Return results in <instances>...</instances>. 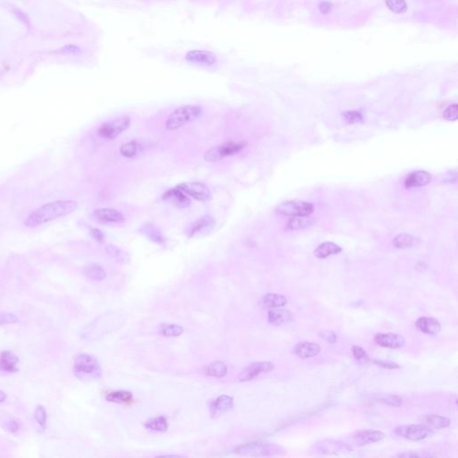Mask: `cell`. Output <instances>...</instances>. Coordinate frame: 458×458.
Masks as SVG:
<instances>
[{"label": "cell", "instance_id": "obj_1", "mask_svg": "<svg viewBox=\"0 0 458 458\" xmlns=\"http://www.w3.org/2000/svg\"><path fill=\"white\" fill-rule=\"evenodd\" d=\"M78 204L75 201H56L42 206L33 211L24 221V225L30 228H37L49 221L66 217L77 209Z\"/></svg>", "mask_w": 458, "mask_h": 458}, {"label": "cell", "instance_id": "obj_2", "mask_svg": "<svg viewBox=\"0 0 458 458\" xmlns=\"http://www.w3.org/2000/svg\"><path fill=\"white\" fill-rule=\"evenodd\" d=\"M74 372L78 379L92 380L99 379L102 369L95 357L87 354H80L75 358Z\"/></svg>", "mask_w": 458, "mask_h": 458}, {"label": "cell", "instance_id": "obj_3", "mask_svg": "<svg viewBox=\"0 0 458 458\" xmlns=\"http://www.w3.org/2000/svg\"><path fill=\"white\" fill-rule=\"evenodd\" d=\"M202 114V108L199 106H183L170 114L166 121V129L175 131L191 122L195 121Z\"/></svg>", "mask_w": 458, "mask_h": 458}, {"label": "cell", "instance_id": "obj_4", "mask_svg": "<svg viewBox=\"0 0 458 458\" xmlns=\"http://www.w3.org/2000/svg\"><path fill=\"white\" fill-rule=\"evenodd\" d=\"M280 452V448L276 445L251 442L241 445L234 449V453L245 457H266L273 456Z\"/></svg>", "mask_w": 458, "mask_h": 458}, {"label": "cell", "instance_id": "obj_5", "mask_svg": "<svg viewBox=\"0 0 458 458\" xmlns=\"http://www.w3.org/2000/svg\"><path fill=\"white\" fill-rule=\"evenodd\" d=\"M245 147V142L229 141L224 144L218 145L206 151L204 159L208 162H217L226 157L238 153Z\"/></svg>", "mask_w": 458, "mask_h": 458}, {"label": "cell", "instance_id": "obj_6", "mask_svg": "<svg viewBox=\"0 0 458 458\" xmlns=\"http://www.w3.org/2000/svg\"><path fill=\"white\" fill-rule=\"evenodd\" d=\"M314 207L313 203L307 201H290L283 202L276 208L277 215L285 217H302L313 213Z\"/></svg>", "mask_w": 458, "mask_h": 458}, {"label": "cell", "instance_id": "obj_7", "mask_svg": "<svg viewBox=\"0 0 458 458\" xmlns=\"http://www.w3.org/2000/svg\"><path fill=\"white\" fill-rule=\"evenodd\" d=\"M131 120L129 117H121L112 121L102 124L98 130V135L103 139L114 140L130 127Z\"/></svg>", "mask_w": 458, "mask_h": 458}, {"label": "cell", "instance_id": "obj_8", "mask_svg": "<svg viewBox=\"0 0 458 458\" xmlns=\"http://www.w3.org/2000/svg\"><path fill=\"white\" fill-rule=\"evenodd\" d=\"M396 434L406 440L419 441L426 439L431 434L430 428L423 424L399 426L395 430Z\"/></svg>", "mask_w": 458, "mask_h": 458}, {"label": "cell", "instance_id": "obj_9", "mask_svg": "<svg viewBox=\"0 0 458 458\" xmlns=\"http://www.w3.org/2000/svg\"><path fill=\"white\" fill-rule=\"evenodd\" d=\"M177 187L186 195L192 197L197 201H208L211 199V192L209 187L202 183H182Z\"/></svg>", "mask_w": 458, "mask_h": 458}, {"label": "cell", "instance_id": "obj_10", "mask_svg": "<svg viewBox=\"0 0 458 458\" xmlns=\"http://www.w3.org/2000/svg\"><path fill=\"white\" fill-rule=\"evenodd\" d=\"M216 220L210 215L202 216L199 220L189 226L186 233L190 238H199L205 236L215 227Z\"/></svg>", "mask_w": 458, "mask_h": 458}, {"label": "cell", "instance_id": "obj_11", "mask_svg": "<svg viewBox=\"0 0 458 458\" xmlns=\"http://www.w3.org/2000/svg\"><path fill=\"white\" fill-rule=\"evenodd\" d=\"M274 369V365L271 362H257L252 365H248L240 372L238 380L241 382L250 381L256 378L260 374L270 372Z\"/></svg>", "mask_w": 458, "mask_h": 458}, {"label": "cell", "instance_id": "obj_12", "mask_svg": "<svg viewBox=\"0 0 458 458\" xmlns=\"http://www.w3.org/2000/svg\"><path fill=\"white\" fill-rule=\"evenodd\" d=\"M91 216L92 220L102 224H119L125 220L119 211L111 208L95 210Z\"/></svg>", "mask_w": 458, "mask_h": 458}, {"label": "cell", "instance_id": "obj_13", "mask_svg": "<svg viewBox=\"0 0 458 458\" xmlns=\"http://www.w3.org/2000/svg\"><path fill=\"white\" fill-rule=\"evenodd\" d=\"M373 341L378 346L389 349H398L405 346V339L401 335L394 333H379L374 337Z\"/></svg>", "mask_w": 458, "mask_h": 458}, {"label": "cell", "instance_id": "obj_14", "mask_svg": "<svg viewBox=\"0 0 458 458\" xmlns=\"http://www.w3.org/2000/svg\"><path fill=\"white\" fill-rule=\"evenodd\" d=\"M162 199H163L164 201H169L176 207L182 208V209L189 207L190 203H191V201L187 197L186 194L182 192L180 189H178V187L177 188H171V189L168 190L162 195Z\"/></svg>", "mask_w": 458, "mask_h": 458}, {"label": "cell", "instance_id": "obj_15", "mask_svg": "<svg viewBox=\"0 0 458 458\" xmlns=\"http://www.w3.org/2000/svg\"><path fill=\"white\" fill-rule=\"evenodd\" d=\"M186 60L192 64H198L202 66H212L215 64L217 57L213 53L204 50H192L188 52Z\"/></svg>", "mask_w": 458, "mask_h": 458}, {"label": "cell", "instance_id": "obj_16", "mask_svg": "<svg viewBox=\"0 0 458 458\" xmlns=\"http://www.w3.org/2000/svg\"><path fill=\"white\" fill-rule=\"evenodd\" d=\"M294 352L301 359H308L318 356L321 352V346L314 342H300L295 346Z\"/></svg>", "mask_w": 458, "mask_h": 458}, {"label": "cell", "instance_id": "obj_17", "mask_svg": "<svg viewBox=\"0 0 458 458\" xmlns=\"http://www.w3.org/2000/svg\"><path fill=\"white\" fill-rule=\"evenodd\" d=\"M431 180L430 174L426 171H416L409 174L405 180L406 188H414V187L425 186L429 184Z\"/></svg>", "mask_w": 458, "mask_h": 458}, {"label": "cell", "instance_id": "obj_18", "mask_svg": "<svg viewBox=\"0 0 458 458\" xmlns=\"http://www.w3.org/2000/svg\"><path fill=\"white\" fill-rule=\"evenodd\" d=\"M385 435L379 430H368L361 431L355 437V442L358 446L373 444L383 440Z\"/></svg>", "mask_w": 458, "mask_h": 458}, {"label": "cell", "instance_id": "obj_19", "mask_svg": "<svg viewBox=\"0 0 458 458\" xmlns=\"http://www.w3.org/2000/svg\"><path fill=\"white\" fill-rule=\"evenodd\" d=\"M293 320V314L284 309H272L268 314V321L273 326H281Z\"/></svg>", "mask_w": 458, "mask_h": 458}, {"label": "cell", "instance_id": "obj_20", "mask_svg": "<svg viewBox=\"0 0 458 458\" xmlns=\"http://www.w3.org/2000/svg\"><path fill=\"white\" fill-rule=\"evenodd\" d=\"M415 326L420 331L429 335H436L440 331V323L438 320L430 317H421L416 321Z\"/></svg>", "mask_w": 458, "mask_h": 458}, {"label": "cell", "instance_id": "obj_21", "mask_svg": "<svg viewBox=\"0 0 458 458\" xmlns=\"http://www.w3.org/2000/svg\"><path fill=\"white\" fill-rule=\"evenodd\" d=\"M19 358L10 351H3L0 354V369L5 372H16Z\"/></svg>", "mask_w": 458, "mask_h": 458}, {"label": "cell", "instance_id": "obj_22", "mask_svg": "<svg viewBox=\"0 0 458 458\" xmlns=\"http://www.w3.org/2000/svg\"><path fill=\"white\" fill-rule=\"evenodd\" d=\"M341 251L342 248L339 245L331 242H326L320 244L318 247L315 249L314 255L319 259H325L331 255L338 254L341 253Z\"/></svg>", "mask_w": 458, "mask_h": 458}, {"label": "cell", "instance_id": "obj_23", "mask_svg": "<svg viewBox=\"0 0 458 458\" xmlns=\"http://www.w3.org/2000/svg\"><path fill=\"white\" fill-rule=\"evenodd\" d=\"M423 425L427 426L430 429H436V430H440V429H445L448 428L451 423V421L449 418L444 417V416L436 415V414H431V415L426 416L423 418Z\"/></svg>", "mask_w": 458, "mask_h": 458}, {"label": "cell", "instance_id": "obj_24", "mask_svg": "<svg viewBox=\"0 0 458 458\" xmlns=\"http://www.w3.org/2000/svg\"><path fill=\"white\" fill-rule=\"evenodd\" d=\"M287 304V299L284 295L278 294H268L262 299V306L267 309L280 308Z\"/></svg>", "mask_w": 458, "mask_h": 458}, {"label": "cell", "instance_id": "obj_25", "mask_svg": "<svg viewBox=\"0 0 458 458\" xmlns=\"http://www.w3.org/2000/svg\"><path fill=\"white\" fill-rule=\"evenodd\" d=\"M140 231L141 234H144L145 236H147L153 243L158 244H164L166 243V238L164 237L163 234L153 225H143L140 228Z\"/></svg>", "mask_w": 458, "mask_h": 458}, {"label": "cell", "instance_id": "obj_26", "mask_svg": "<svg viewBox=\"0 0 458 458\" xmlns=\"http://www.w3.org/2000/svg\"><path fill=\"white\" fill-rule=\"evenodd\" d=\"M315 224V220L310 218L309 216H302V217H293L287 222V229L289 230H300V229H307Z\"/></svg>", "mask_w": 458, "mask_h": 458}, {"label": "cell", "instance_id": "obj_27", "mask_svg": "<svg viewBox=\"0 0 458 458\" xmlns=\"http://www.w3.org/2000/svg\"><path fill=\"white\" fill-rule=\"evenodd\" d=\"M213 412H220L231 410L234 407V398L229 396H220L211 404Z\"/></svg>", "mask_w": 458, "mask_h": 458}, {"label": "cell", "instance_id": "obj_28", "mask_svg": "<svg viewBox=\"0 0 458 458\" xmlns=\"http://www.w3.org/2000/svg\"><path fill=\"white\" fill-rule=\"evenodd\" d=\"M227 372H228V366L225 363L220 362V361L213 362L205 368V373L208 376L218 378V379L223 378L224 376H226Z\"/></svg>", "mask_w": 458, "mask_h": 458}, {"label": "cell", "instance_id": "obj_29", "mask_svg": "<svg viewBox=\"0 0 458 458\" xmlns=\"http://www.w3.org/2000/svg\"><path fill=\"white\" fill-rule=\"evenodd\" d=\"M145 428L147 430L156 432H164L169 428V422L163 416H159L151 418L144 423Z\"/></svg>", "mask_w": 458, "mask_h": 458}, {"label": "cell", "instance_id": "obj_30", "mask_svg": "<svg viewBox=\"0 0 458 458\" xmlns=\"http://www.w3.org/2000/svg\"><path fill=\"white\" fill-rule=\"evenodd\" d=\"M85 273L90 279L94 281H102L106 278L107 274L102 267L92 263L85 268Z\"/></svg>", "mask_w": 458, "mask_h": 458}, {"label": "cell", "instance_id": "obj_31", "mask_svg": "<svg viewBox=\"0 0 458 458\" xmlns=\"http://www.w3.org/2000/svg\"><path fill=\"white\" fill-rule=\"evenodd\" d=\"M141 148L142 147L140 146L138 141L131 140V141H128L127 143L122 144L121 147H120V152L124 157L128 158V159H132V158H135L137 155L140 153Z\"/></svg>", "mask_w": 458, "mask_h": 458}, {"label": "cell", "instance_id": "obj_32", "mask_svg": "<svg viewBox=\"0 0 458 458\" xmlns=\"http://www.w3.org/2000/svg\"><path fill=\"white\" fill-rule=\"evenodd\" d=\"M106 399L108 402L117 403V404H129L133 401V394L128 391H115L107 395Z\"/></svg>", "mask_w": 458, "mask_h": 458}, {"label": "cell", "instance_id": "obj_33", "mask_svg": "<svg viewBox=\"0 0 458 458\" xmlns=\"http://www.w3.org/2000/svg\"><path fill=\"white\" fill-rule=\"evenodd\" d=\"M416 239L410 234H401L393 239V245L398 249H407L414 245Z\"/></svg>", "mask_w": 458, "mask_h": 458}, {"label": "cell", "instance_id": "obj_34", "mask_svg": "<svg viewBox=\"0 0 458 458\" xmlns=\"http://www.w3.org/2000/svg\"><path fill=\"white\" fill-rule=\"evenodd\" d=\"M388 8L395 14H403L407 9L406 0H385Z\"/></svg>", "mask_w": 458, "mask_h": 458}, {"label": "cell", "instance_id": "obj_35", "mask_svg": "<svg viewBox=\"0 0 458 458\" xmlns=\"http://www.w3.org/2000/svg\"><path fill=\"white\" fill-rule=\"evenodd\" d=\"M183 328L178 325H166L161 328V334L165 337H178L182 335Z\"/></svg>", "mask_w": 458, "mask_h": 458}, {"label": "cell", "instance_id": "obj_36", "mask_svg": "<svg viewBox=\"0 0 458 458\" xmlns=\"http://www.w3.org/2000/svg\"><path fill=\"white\" fill-rule=\"evenodd\" d=\"M35 420L38 422V424L41 426L43 429L46 427L47 424V411L45 407L43 406H38L35 409Z\"/></svg>", "mask_w": 458, "mask_h": 458}, {"label": "cell", "instance_id": "obj_37", "mask_svg": "<svg viewBox=\"0 0 458 458\" xmlns=\"http://www.w3.org/2000/svg\"><path fill=\"white\" fill-rule=\"evenodd\" d=\"M18 322V317L12 313L0 312V326Z\"/></svg>", "mask_w": 458, "mask_h": 458}, {"label": "cell", "instance_id": "obj_38", "mask_svg": "<svg viewBox=\"0 0 458 458\" xmlns=\"http://www.w3.org/2000/svg\"><path fill=\"white\" fill-rule=\"evenodd\" d=\"M352 353H353L354 357L356 358V360L360 362V363H367L369 361V356L367 355V353L361 346H353L352 347Z\"/></svg>", "mask_w": 458, "mask_h": 458}, {"label": "cell", "instance_id": "obj_39", "mask_svg": "<svg viewBox=\"0 0 458 458\" xmlns=\"http://www.w3.org/2000/svg\"><path fill=\"white\" fill-rule=\"evenodd\" d=\"M443 117L448 121H456L458 118V104H453L449 106V108H447L444 111Z\"/></svg>", "mask_w": 458, "mask_h": 458}, {"label": "cell", "instance_id": "obj_40", "mask_svg": "<svg viewBox=\"0 0 458 458\" xmlns=\"http://www.w3.org/2000/svg\"><path fill=\"white\" fill-rule=\"evenodd\" d=\"M344 117L347 123L349 124H356L363 120V116L360 112L356 111H348L344 114Z\"/></svg>", "mask_w": 458, "mask_h": 458}, {"label": "cell", "instance_id": "obj_41", "mask_svg": "<svg viewBox=\"0 0 458 458\" xmlns=\"http://www.w3.org/2000/svg\"><path fill=\"white\" fill-rule=\"evenodd\" d=\"M320 336L328 344H335L337 342V335L331 330H322Z\"/></svg>", "mask_w": 458, "mask_h": 458}, {"label": "cell", "instance_id": "obj_42", "mask_svg": "<svg viewBox=\"0 0 458 458\" xmlns=\"http://www.w3.org/2000/svg\"><path fill=\"white\" fill-rule=\"evenodd\" d=\"M106 252L108 253V255L112 256V257H115L117 260H122L124 259V253H122L121 250L119 248L117 247V246H114V245H108V247L106 248Z\"/></svg>", "mask_w": 458, "mask_h": 458}, {"label": "cell", "instance_id": "obj_43", "mask_svg": "<svg viewBox=\"0 0 458 458\" xmlns=\"http://www.w3.org/2000/svg\"><path fill=\"white\" fill-rule=\"evenodd\" d=\"M4 428L5 430L9 431L11 433H16L21 429V424L15 420H9V421H5Z\"/></svg>", "mask_w": 458, "mask_h": 458}, {"label": "cell", "instance_id": "obj_44", "mask_svg": "<svg viewBox=\"0 0 458 458\" xmlns=\"http://www.w3.org/2000/svg\"><path fill=\"white\" fill-rule=\"evenodd\" d=\"M381 402L390 407H400L402 405L401 398L396 397V396H389L388 398H383L381 399Z\"/></svg>", "mask_w": 458, "mask_h": 458}, {"label": "cell", "instance_id": "obj_45", "mask_svg": "<svg viewBox=\"0 0 458 458\" xmlns=\"http://www.w3.org/2000/svg\"><path fill=\"white\" fill-rule=\"evenodd\" d=\"M373 362L378 366L382 367L384 369H399L400 368L399 365L394 364V363H390V362H383V361L378 360H374Z\"/></svg>", "mask_w": 458, "mask_h": 458}, {"label": "cell", "instance_id": "obj_46", "mask_svg": "<svg viewBox=\"0 0 458 458\" xmlns=\"http://www.w3.org/2000/svg\"><path fill=\"white\" fill-rule=\"evenodd\" d=\"M90 234L92 236V238L95 239L97 242L101 243L105 239V235L102 232L98 229H92L90 230Z\"/></svg>", "mask_w": 458, "mask_h": 458}, {"label": "cell", "instance_id": "obj_47", "mask_svg": "<svg viewBox=\"0 0 458 458\" xmlns=\"http://www.w3.org/2000/svg\"><path fill=\"white\" fill-rule=\"evenodd\" d=\"M320 10L322 14H328L331 10V4L329 2H322L320 5Z\"/></svg>", "mask_w": 458, "mask_h": 458}, {"label": "cell", "instance_id": "obj_48", "mask_svg": "<svg viewBox=\"0 0 458 458\" xmlns=\"http://www.w3.org/2000/svg\"><path fill=\"white\" fill-rule=\"evenodd\" d=\"M6 398H7L6 394H5L4 391L0 390V403L5 402V400H6Z\"/></svg>", "mask_w": 458, "mask_h": 458}, {"label": "cell", "instance_id": "obj_49", "mask_svg": "<svg viewBox=\"0 0 458 458\" xmlns=\"http://www.w3.org/2000/svg\"><path fill=\"white\" fill-rule=\"evenodd\" d=\"M183 456H171V455H167V456H159V458H182Z\"/></svg>", "mask_w": 458, "mask_h": 458}]
</instances>
